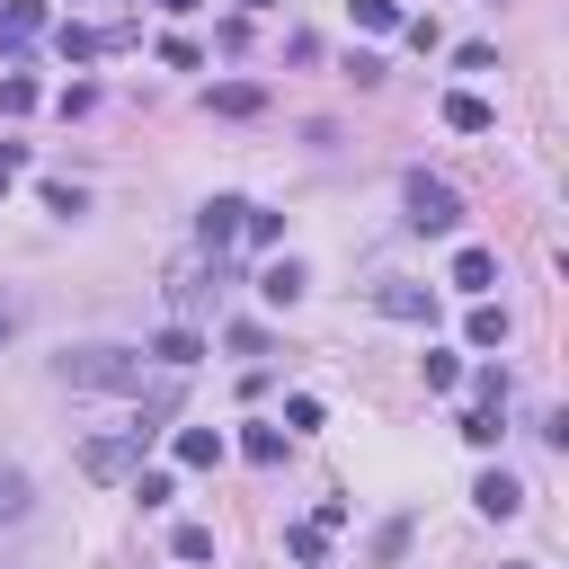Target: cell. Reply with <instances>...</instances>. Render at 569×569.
Returning <instances> with one entry per match:
<instances>
[{"label":"cell","mask_w":569,"mask_h":569,"mask_svg":"<svg viewBox=\"0 0 569 569\" xmlns=\"http://www.w3.org/2000/svg\"><path fill=\"white\" fill-rule=\"evenodd\" d=\"M62 383L71 392H142V356L133 347H71L62 356Z\"/></svg>","instance_id":"1"},{"label":"cell","mask_w":569,"mask_h":569,"mask_svg":"<svg viewBox=\"0 0 569 569\" xmlns=\"http://www.w3.org/2000/svg\"><path fill=\"white\" fill-rule=\"evenodd\" d=\"M142 445H152V427H142V418L116 427V437H90V445H81V472H90V480H125V472L142 463Z\"/></svg>","instance_id":"2"},{"label":"cell","mask_w":569,"mask_h":569,"mask_svg":"<svg viewBox=\"0 0 569 569\" xmlns=\"http://www.w3.org/2000/svg\"><path fill=\"white\" fill-rule=\"evenodd\" d=\"M409 223H418V232H454V223H463V196H454L445 178H409Z\"/></svg>","instance_id":"3"},{"label":"cell","mask_w":569,"mask_h":569,"mask_svg":"<svg viewBox=\"0 0 569 569\" xmlns=\"http://www.w3.org/2000/svg\"><path fill=\"white\" fill-rule=\"evenodd\" d=\"M241 213H249L241 196H213V205H205V223H196V232H205V249H213V258H223V249L241 241Z\"/></svg>","instance_id":"4"},{"label":"cell","mask_w":569,"mask_h":569,"mask_svg":"<svg viewBox=\"0 0 569 569\" xmlns=\"http://www.w3.org/2000/svg\"><path fill=\"white\" fill-rule=\"evenodd\" d=\"M374 312H383V321H437V294H427V284H383Z\"/></svg>","instance_id":"5"},{"label":"cell","mask_w":569,"mask_h":569,"mask_svg":"<svg viewBox=\"0 0 569 569\" xmlns=\"http://www.w3.org/2000/svg\"><path fill=\"white\" fill-rule=\"evenodd\" d=\"M472 498H480V516H516V508H525L516 472H480V480H472Z\"/></svg>","instance_id":"6"},{"label":"cell","mask_w":569,"mask_h":569,"mask_svg":"<svg viewBox=\"0 0 569 569\" xmlns=\"http://www.w3.org/2000/svg\"><path fill=\"white\" fill-rule=\"evenodd\" d=\"M152 356H161V365H170V374H187V365H196V356H205V338H196V321H178V329H161V338H152Z\"/></svg>","instance_id":"7"},{"label":"cell","mask_w":569,"mask_h":569,"mask_svg":"<svg viewBox=\"0 0 569 569\" xmlns=\"http://www.w3.org/2000/svg\"><path fill=\"white\" fill-rule=\"evenodd\" d=\"M27 508H36V480H27L19 463H0V525H19Z\"/></svg>","instance_id":"8"},{"label":"cell","mask_w":569,"mask_h":569,"mask_svg":"<svg viewBox=\"0 0 569 569\" xmlns=\"http://www.w3.org/2000/svg\"><path fill=\"white\" fill-rule=\"evenodd\" d=\"M178 463L187 472H213V463H223V437H213V427H178Z\"/></svg>","instance_id":"9"},{"label":"cell","mask_w":569,"mask_h":569,"mask_svg":"<svg viewBox=\"0 0 569 569\" xmlns=\"http://www.w3.org/2000/svg\"><path fill=\"white\" fill-rule=\"evenodd\" d=\"M45 27V0H10V10H0V45H27Z\"/></svg>","instance_id":"10"},{"label":"cell","mask_w":569,"mask_h":569,"mask_svg":"<svg viewBox=\"0 0 569 569\" xmlns=\"http://www.w3.org/2000/svg\"><path fill=\"white\" fill-rule=\"evenodd\" d=\"M445 125H454V133H489V98L454 90V98H445Z\"/></svg>","instance_id":"11"},{"label":"cell","mask_w":569,"mask_h":569,"mask_svg":"<svg viewBox=\"0 0 569 569\" xmlns=\"http://www.w3.org/2000/svg\"><path fill=\"white\" fill-rule=\"evenodd\" d=\"M489 276H498L489 249H463V258H454V284H463V294H489Z\"/></svg>","instance_id":"12"},{"label":"cell","mask_w":569,"mask_h":569,"mask_svg":"<svg viewBox=\"0 0 569 569\" xmlns=\"http://www.w3.org/2000/svg\"><path fill=\"white\" fill-rule=\"evenodd\" d=\"M258 294H267V303H294V294H303V267H294V258H276V267L258 276Z\"/></svg>","instance_id":"13"},{"label":"cell","mask_w":569,"mask_h":569,"mask_svg":"<svg viewBox=\"0 0 569 569\" xmlns=\"http://www.w3.org/2000/svg\"><path fill=\"white\" fill-rule=\"evenodd\" d=\"M241 241H258V249H276V241H284V213H258V205H249V213H241Z\"/></svg>","instance_id":"14"},{"label":"cell","mask_w":569,"mask_h":569,"mask_svg":"<svg viewBox=\"0 0 569 569\" xmlns=\"http://www.w3.org/2000/svg\"><path fill=\"white\" fill-rule=\"evenodd\" d=\"M107 45H116V36H98V27H62V54H71V62H98Z\"/></svg>","instance_id":"15"},{"label":"cell","mask_w":569,"mask_h":569,"mask_svg":"<svg viewBox=\"0 0 569 569\" xmlns=\"http://www.w3.org/2000/svg\"><path fill=\"white\" fill-rule=\"evenodd\" d=\"M472 347H508V312H498V303L472 312Z\"/></svg>","instance_id":"16"},{"label":"cell","mask_w":569,"mask_h":569,"mask_svg":"<svg viewBox=\"0 0 569 569\" xmlns=\"http://www.w3.org/2000/svg\"><path fill=\"white\" fill-rule=\"evenodd\" d=\"M170 551H178V560H213V525H178Z\"/></svg>","instance_id":"17"},{"label":"cell","mask_w":569,"mask_h":569,"mask_svg":"<svg viewBox=\"0 0 569 569\" xmlns=\"http://www.w3.org/2000/svg\"><path fill=\"white\" fill-rule=\"evenodd\" d=\"M36 107V81H27V71H10V81H0V116H27Z\"/></svg>","instance_id":"18"},{"label":"cell","mask_w":569,"mask_h":569,"mask_svg":"<svg viewBox=\"0 0 569 569\" xmlns=\"http://www.w3.org/2000/svg\"><path fill=\"white\" fill-rule=\"evenodd\" d=\"M241 445H249V463H284V427H249Z\"/></svg>","instance_id":"19"},{"label":"cell","mask_w":569,"mask_h":569,"mask_svg":"<svg viewBox=\"0 0 569 569\" xmlns=\"http://www.w3.org/2000/svg\"><path fill=\"white\" fill-rule=\"evenodd\" d=\"M213 107H223V116H258V90H249V81H232V90H213Z\"/></svg>","instance_id":"20"},{"label":"cell","mask_w":569,"mask_h":569,"mask_svg":"<svg viewBox=\"0 0 569 569\" xmlns=\"http://www.w3.org/2000/svg\"><path fill=\"white\" fill-rule=\"evenodd\" d=\"M284 551H294L303 569H321V525H294V534H284Z\"/></svg>","instance_id":"21"},{"label":"cell","mask_w":569,"mask_h":569,"mask_svg":"<svg viewBox=\"0 0 569 569\" xmlns=\"http://www.w3.org/2000/svg\"><path fill=\"white\" fill-rule=\"evenodd\" d=\"M463 383V356H427V392H454Z\"/></svg>","instance_id":"22"},{"label":"cell","mask_w":569,"mask_h":569,"mask_svg":"<svg viewBox=\"0 0 569 569\" xmlns=\"http://www.w3.org/2000/svg\"><path fill=\"white\" fill-rule=\"evenodd\" d=\"M356 27H400V0H356Z\"/></svg>","instance_id":"23"},{"label":"cell","mask_w":569,"mask_h":569,"mask_svg":"<svg viewBox=\"0 0 569 569\" xmlns=\"http://www.w3.org/2000/svg\"><path fill=\"white\" fill-rule=\"evenodd\" d=\"M81 205H90V196H81V187H62V178H54V187H45V213H62V223H71V213H81Z\"/></svg>","instance_id":"24"},{"label":"cell","mask_w":569,"mask_h":569,"mask_svg":"<svg viewBox=\"0 0 569 569\" xmlns=\"http://www.w3.org/2000/svg\"><path fill=\"white\" fill-rule=\"evenodd\" d=\"M10 329H19V312H10V303H0V338H10Z\"/></svg>","instance_id":"25"},{"label":"cell","mask_w":569,"mask_h":569,"mask_svg":"<svg viewBox=\"0 0 569 569\" xmlns=\"http://www.w3.org/2000/svg\"><path fill=\"white\" fill-rule=\"evenodd\" d=\"M161 10H205V0H161Z\"/></svg>","instance_id":"26"},{"label":"cell","mask_w":569,"mask_h":569,"mask_svg":"<svg viewBox=\"0 0 569 569\" xmlns=\"http://www.w3.org/2000/svg\"><path fill=\"white\" fill-rule=\"evenodd\" d=\"M241 10H276V0H241Z\"/></svg>","instance_id":"27"},{"label":"cell","mask_w":569,"mask_h":569,"mask_svg":"<svg viewBox=\"0 0 569 569\" xmlns=\"http://www.w3.org/2000/svg\"><path fill=\"white\" fill-rule=\"evenodd\" d=\"M516 569H525V560H516Z\"/></svg>","instance_id":"28"}]
</instances>
